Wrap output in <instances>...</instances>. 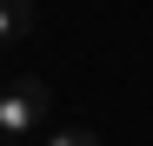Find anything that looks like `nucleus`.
Returning <instances> with one entry per match:
<instances>
[{"mask_svg":"<svg viewBox=\"0 0 153 146\" xmlns=\"http://www.w3.org/2000/svg\"><path fill=\"white\" fill-rule=\"evenodd\" d=\"M47 119H53V86L47 80H7L0 86V139H33L47 133Z\"/></svg>","mask_w":153,"mask_h":146,"instance_id":"nucleus-1","label":"nucleus"},{"mask_svg":"<svg viewBox=\"0 0 153 146\" xmlns=\"http://www.w3.org/2000/svg\"><path fill=\"white\" fill-rule=\"evenodd\" d=\"M33 20H40V7H33V0H0V46L27 40V33H33Z\"/></svg>","mask_w":153,"mask_h":146,"instance_id":"nucleus-2","label":"nucleus"},{"mask_svg":"<svg viewBox=\"0 0 153 146\" xmlns=\"http://www.w3.org/2000/svg\"><path fill=\"white\" fill-rule=\"evenodd\" d=\"M40 146H107V139H100L93 126H47V139Z\"/></svg>","mask_w":153,"mask_h":146,"instance_id":"nucleus-3","label":"nucleus"},{"mask_svg":"<svg viewBox=\"0 0 153 146\" xmlns=\"http://www.w3.org/2000/svg\"><path fill=\"white\" fill-rule=\"evenodd\" d=\"M0 146H33V139H0Z\"/></svg>","mask_w":153,"mask_h":146,"instance_id":"nucleus-4","label":"nucleus"}]
</instances>
